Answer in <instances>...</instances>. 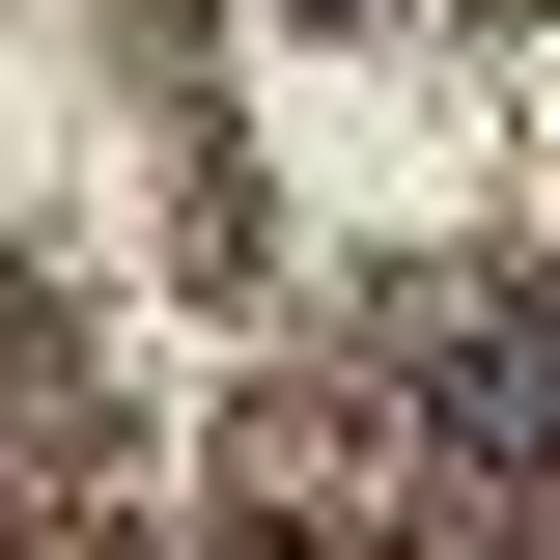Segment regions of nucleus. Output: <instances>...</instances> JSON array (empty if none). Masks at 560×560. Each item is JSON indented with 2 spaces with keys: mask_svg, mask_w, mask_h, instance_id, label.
Here are the masks:
<instances>
[{
  "mask_svg": "<svg viewBox=\"0 0 560 560\" xmlns=\"http://www.w3.org/2000/svg\"><path fill=\"white\" fill-rule=\"evenodd\" d=\"M393 393H420V448H504V477H533L560 448V308H420Z\"/></svg>",
  "mask_w": 560,
  "mask_h": 560,
  "instance_id": "obj_1",
  "label": "nucleus"
}]
</instances>
